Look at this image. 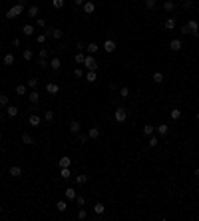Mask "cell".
<instances>
[{
  "instance_id": "43",
  "label": "cell",
  "mask_w": 199,
  "mask_h": 221,
  "mask_svg": "<svg viewBox=\"0 0 199 221\" xmlns=\"http://www.w3.org/2000/svg\"><path fill=\"white\" fill-rule=\"evenodd\" d=\"M84 60H86L84 52H78V54H76V62H78V64H84Z\"/></svg>"
},
{
  "instance_id": "32",
  "label": "cell",
  "mask_w": 199,
  "mask_h": 221,
  "mask_svg": "<svg viewBox=\"0 0 199 221\" xmlns=\"http://www.w3.org/2000/svg\"><path fill=\"white\" fill-rule=\"evenodd\" d=\"M26 90H28V86H24V84H18V86H16V94H18V96H24Z\"/></svg>"
},
{
  "instance_id": "35",
  "label": "cell",
  "mask_w": 199,
  "mask_h": 221,
  "mask_svg": "<svg viewBox=\"0 0 199 221\" xmlns=\"http://www.w3.org/2000/svg\"><path fill=\"white\" fill-rule=\"evenodd\" d=\"M64 179H70L72 177V173H70V167H62V173H60Z\"/></svg>"
},
{
  "instance_id": "37",
  "label": "cell",
  "mask_w": 199,
  "mask_h": 221,
  "mask_svg": "<svg viewBox=\"0 0 199 221\" xmlns=\"http://www.w3.org/2000/svg\"><path fill=\"white\" fill-rule=\"evenodd\" d=\"M8 96H6V94H0V106H2V108H4V106H8Z\"/></svg>"
},
{
  "instance_id": "42",
  "label": "cell",
  "mask_w": 199,
  "mask_h": 221,
  "mask_svg": "<svg viewBox=\"0 0 199 221\" xmlns=\"http://www.w3.org/2000/svg\"><path fill=\"white\" fill-rule=\"evenodd\" d=\"M119 96H122V98H128V96H129V88H128V86H123L122 90H119Z\"/></svg>"
},
{
  "instance_id": "51",
  "label": "cell",
  "mask_w": 199,
  "mask_h": 221,
  "mask_svg": "<svg viewBox=\"0 0 199 221\" xmlns=\"http://www.w3.org/2000/svg\"><path fill=\"white\" fill-rule=\"evenodd\" d=\"M74 76H76V78H82V76H84V72H82L80 68H76V70H74Z\"/></svg>"
},
{
  "instance_id": "59",
  "label": "cell",
  "mask_w": 199,
  "mask_h": 221,
  "mask_svg": "<svg viewBox=\"0 0 199 221\" xmlns=\"http://www.w3.org/2000/svg\"><path fill=\"white\" fill-rule=\"evenodd\" d=\"M197 120H199V112H197Z\"/></svg>"
},
{
  "instance_id": "44",
  "label": "cell",
  "mask_w": 199,
  "mask_h": 221,
  "mask_svg": "<svg viewBox=\"0 0 199 221\" xmlns=\"http://www.w3.org/2000/svg\"><path fill=\"white\" fill-rule=\"evenodd\" d=\"M46 38H48L46 34H38V36H36V42H38V44H44V42H46Z\"/></svg>"
},
{
  "instance_id": "49",
  "label": "cell",
  "mask_w": 199,
  "mask_h": 221,
  "mask_svg": "<svg viewBox=\"0 0 199 221\" xmlns=\"http://www.w3.org/2000/svg\"><path fill=\"white\" fill-rule=\"evenodd\" d=\"M38 66H40V68H48L50 64H48L46 60H44V58H40V60H38Z\"/></svg>"
},
{
  "instance_id": "10",
  "label": "cell",
  "mask_w": 199,
  "mask_h": 221,
  "mask_svg": "<svg viewBox=\"0 0 199 221\" xmlns=\"http://www.w3.org/2000/svg\"><path fill=\"white\" fill-rule=\"evenodd\" d=\"M187 28H189V34H193V36H197L199 24H197V22H195V20H189V22H187Z\"/></svg>"
},
{
  "instance_id": "55",
  "label": "cell",
  "mask_w": 199,
  "mask_h": 221,
  "mask_svg": "<svg viewBox=\"0 0 199 221\" xmlns=\"http://www.w3.org/2000/svg\"><path fill=\"white\" fill-rule=\"evenodd\" d=\"M84 2H86V0H74V4H76V6H84Z\"/></svg>"
},
{
  "instance_id": "40",
  "label": "cell",
  "mask_w": 199,
  "mask_h": 221,
  "mask_svg": "<svg viewBox=\"0 0 199 221\" xmlns=\"http://www.w3.org/2000/svg\"><path fill=\"white\" fill-rule=\"evenodd\" d=\"M26 86H28V88H36V86H38V80H36V78H30L28 82H26Z\"/></svg>"
},
{
  "instance_id": "53",
  "label": "cell",
  "mask_w": 199,
  "mask_h": 221,
  "mask_svg": "<svg viewBox=\"0 0 199 221\" xmlns=\"http://www.w3.org/2000/svg\"><path fill=\"white\" fill-rule=\"evenodd\" d=\"M181 34H189V28H187V24L181 26Z\"/></svg>"
},
{
  "instance_id": "26",
  "label": "cell",
  "mask_w": 199,
  "mask_h": 221,
  "mask_svg": "<svg viewBox=\"0 0 199 221\" xmlns=\"http://www.w3.org/2000/svg\"><path fill=\"white\" fill-rule=\"evenodd\" d=\"M22 58H24V60H26V62H30V60H32V58H34V52H32V50H30V48H26V50H24V52H22Z\"/></svg>"
},
{
  "instance_id": "2",
  "label": "cell",
  "mask_w": 199,
  "mask_h": 221,
  "mask_svg": "<svg viewBox=\"0 0 199 221\" xmlns=\"http://www.w3.org/2000/svg\"><path fill=\"white\" fill-rule=\"evenodd\" d=\"M84 66L90 70V72H98V62H96V58L92 56H86V60H84Z\"/></svg>"
},
{
  "instance_id": "13",
  "label": "cell",
  "mask_w": 199,
  "mask_h": 221,
  "mask_svg": "<svg viewBox=\"0 0 199 221\" xmlns=\"http://www.w3.org/2000/svg\"><path fill=\"white\" fill-rule=\"evenodd\" d=\"M163 10H165V12H173V10H175V2H173V0H165V2H163Z\"/></svg>"
},
{
  "instance_id": "27",
  "label": "cell",
  "mask_w": 199,
  "mask_h": 221,
  "mask_svg": "<svg viewBox=\"0 0 199 221\" xmlns=\"http://www.w3.org/2000/svg\"><path fill=\"white\" fill-rule=\"evenodd\" d=\"M14 64V54H4V66H12Z\"/></svg>"
},
{
  "instance_id": "33",
  "label": "cell",
  "mask_w": 199,
  "mask_h": 221,
  "mask_svg": "<svg viewBox=\"0 0 199 221\" xmlns=\"http://www.w3.org/2000/svg\"><path fill=\"white\" fill-rule=\"evenodd\" d=\"M56 209H58L60 213H64V211L68 209V203H66V201H58V203H56Z\"/></svg>"
},
{
  "instance_id": "18",
  "label": "cell",
  "mask_w": 199,
  "mask_h": 221,
  "mask_svg": "<svg viewBox=\"0 0 199 221\" xmlns=\"http://www.w3.org/2000/svg\"><path fill=\"white\" fill-rule=\"evenodd\" d=\"M22 34H24V36H32V34H34V26L32 24H24L22 26Z\"/></svg>"
},
{
  "instance_id": "19",
  "label": "cell",
  "mask_w": 199,
  "mask_h": 221,
  "mask_svg": "<svg viewBox=\"0 0 199 221\" xmlns=\"http://www.w3.org/2000/svg\"><path fill=\"white\" fill-rule=\"evenodd\" d=\"M104 211H106L104 203H96V205H94V213H96V215H104Z\"/></svg>"
},
{
  "instance_id": "38",
  "label": "cell",
  "mask_w": 199,
  "mask_h": 221,
  "mask_svg": "<svg viewBox=\"0 0 199 221\" xmlns=\"http://www.w3.org/2000/svg\"><path fill=\"white\" fill-rule=\"evenodd\" d=\"M52 6L56 10H60V8H64V0H52Z\"/></svg>"
},
{
  "instance_id": "47",
  "label": "cell",
  "mask_w": 199,
  "mask_h": 221,
  "mask_svg": "<svg viewBox=\"0 0 199 221\" xmlns=\"http://www.w3.org/2000/svg\"><path fill=\"white\" fill-rule=\"evenodd\" d=\"M86 217H88V211H86V209H80V211H78V219H86Z\"/></svg>"
},
{
  "instance_id": "56",
  "label": "cell",
  "mask_w": 199,
  "mask_h": 221,
  "mask_svg": "<svg viewBox=\"0 0 199 221\" xmlns=\"http://www.w3.org/2000/svg\"><path fill=\"white\" fill-rule=\"evenodd\" d=\"M12 46H16V48H18V46H20V40L14 38V40H12Z\"/></svg>"
},
{
  "instance_id": "24",
  "label": "cell",
  "mask_w": 199,
  "mask_h": 221,
  "mask_svg": "<svg viewBox=\"0 0 199 221\" xmlns=\"http://www.w3.org/2000/svg\"><path fill=\"white\" fill-rule=\"evenodd\" d=\"M175 24H177V22H175V18H171V16H169V18L165 20V24H163V26H165L167 30H173V28H175Z\"/></svg>"
},
{
  "instance_id": "9",
  "label": "cell",
  "mask_w": 199,
  "mask_h": 221,
  "mask_svg": "<svg viewBox=\"0 0 199 221\" xmlns=\"http://www.w3.org/2000/svg\"><path fill=\"white\" fill-rule=\"evenodd\" d=\"M104 50H106L108 54L116 52V42H114V40H106V42H104Z\"/></svg>"
},
{
  "instance_id": "16",
  "label": "cell",
  "mask_w": 199,
  "mask_h": 221,
  "mask_svg": "<svg viewBox=\"0 0 199 221\" xmlns=\"http://www.w3.org/2000/svg\"><path fill=\"white\" fill-rule=\"evenodd\" d=\"M64 193H66V199H68V201H74V199H76V195H78L76 189H72V187H68Z\"/></svg>"
},
{
  "instance_id": "36",
  "label": "cell",
  "mask_w": 199,
  "mask_h": 221,
  "mask_svg": "<svg viewBox=\"0 0 199 221\" xmlns=\"http://www.w3.org/2000/svg\"><path fill=\"white\" fill-rule=\"evenodd\" d=\"M86 181H88V175H76V183L78 185H84Z\"/></svg>"
},
{
  "instance_id": "7",
  "label": "cell",
  "mask_w": 199,
  "mask_h": 221,
  "mask_svg": "<svg viewBox=\"0 0 199 221\" xmlns=\"http://www.w3.org/2000/svg\"><path fill=\"white\" fill-rule=\"evenodd\" d=\"M46 92L50 94V96H56L58 92H60V86H58V84H54V82H50V84L46 86Z\"/></svg>"
},
{
  "instance_id": "5",
  "label": "cell",
  "mask_w": 199,
  "mask_h": 221,
  "mask_svg": "<svg viewBox=\"0 0 199 221\" xmlns=\"http://www.w3.org/2000/svg\"><path fill=\"white\" fill-rule=\"evenodd\" d=\"M169 48L173 50V52H179V50L183 48V42H181L179 38H173V40H171V42H169Z\"/></svg>"
},
{
  "instance_id": "41",
  "label": "cell",
  "mask_w": 199,
  "mask_h": 221,
  "mask_svg": "<svg viewBox=\"0 0 199 221\" xmlns=\"http://www.w3.org/2000/svg\"><path fill=\"white\" fill-rule=\"evenodd\" d=\"M157 144H159V139L153 138V135H149V144H147V145H149V148H155Z\"/></svg>"
},
{
  "instance_id": "30",
  "label": "cell",
  "mask_w": 199,
  "mask_h": 221,
  "mask_svg": "<svg viewBox=\"0 0 199 221\" xmlns=\"http://www.w3.org/2000/svg\"><path fill=\"white\" fill-rule=\"evenodd\" d=\"M38 12H40L38 6H30V8H28V16H30V18H36V16H38Z\"/></svg>"
},
{
  "instance_id": "54",
  "label": "cell",
  "mask_w": 199,
  "mask_h": 221,
  "mask_svg": "<svg viewBox=\"0 0 199 221\" xmlns=\"http://www.w3.org/2000/svg\"><path fill=\"white\" fill-rule=\"evenodd\" d=\"M76 48H78V52H84V44H82V42H78V46H76Z\"/></svg>"
},
{
  "instance_id": "23",
  "label": "cell",
  "mask_w": 199,
  "mask_h": 221,
  "mask_svg": "<svg viewBox=\"0 0 199 221\" xmlns=\"http://www.w3.org/2000/svg\"><path fill=\"white\" fill-rule=\"evenodd\" d=\"M153 130H155V125L145 124V125H143V135H153Z\"/></svg>"
},
{
  "instance_id": "22",
  "label": "cell",
  "mask_w": 199,
  "mask_h": 221,
  "mask_svg": "<svg viewBox=\"0 0 199 221\" xmlns=\"http://www.w3.org/2000/svg\"><path fill=\"white\" fill-rule=\"evenodd\" d=\"M28 100L32 102V104H38V102H40V96H38V92H36V90H34V92H30V94H28Z\"/></svg>"
},
{
  "instance_id": "21",
  "label": "cell",
  "mask_w": 199,
  "mask_h": 221,
  "mask_svg": "<svg viewBox=\"0 0 199 221\" xmlns=\"http://www.w3.org/2000/svg\"><path fill=\"white\" fill-rule=\"evenodd\" d=\"M22 144H26V145H32V144H36L34 141V138L30 134H22Z\"/></svg>"
},
{
  "instance_id": "11",
  "label": "cell",
  "mask_w": 199,
  "mask_h": 221,
  "mask_svg": "<svg viewBox=\"0 0 199 221\" xmlns=\"http://www.w3.org/2000/svg\"><path fill=\"white\" fill-rule=\"evenodd\" d=\"M6 115H8V118H16V115H18V108L16 106H6Z\"/></svg>"
},
{
  "instance_id": "25",
  "label": "cell",
  "mask_w": 199,
  "mask_h": 221,
  "mask_svg": "<svg viewBox=\"0 0 199 221\" xmlns=\"http://www.w3.org/2000/svg\"><path fill=\"white\" fill-rule=\"evenodd\" d=\"M86 50H88V52H90V54H96V52H98V50H100V46H98V44H96V42H90V44H88V46H86Z\"/></svg>"
},
{
  "instance_id": "15",
  "label": "cell",
  "mask_w": 199,
  "mask_h": 221,
  "mask_svg": "<svg viewBox=\"0 0 199 221\" xmlns=\"http://www.w3.org/2000/svg\"><path fill=\"white\" fill-rule=\"evenodd\" d=\"M167 132H169V125H167V124H159V125H157V134H159L161 138L167 135Z\"/></svg>"
},
{
  "instance_id": "29",
  "label": "cell",
  "mask_w": 199,
  "mask_h": 221,
  "mask_svg": "<svg viewBox=\"0 0 199 221\" xmlns=\"http://www.w3.org/2000/svg\"><path fill=\"white\" fill-rule=\"evenodd\" d=\"M152 80H153L155 84H161V82H163V74H161V72H153Z\"/></svg>"
},
{
  "instance_id": "31",
  "label": "cell",
  "mask_w": 199,
  "mask_h": 221,
  "mask_svg": "<svg viewBox=\"0 0 199 221\" xmlns=\"http://www.w3.org/2000/svg\"><path fill=\"white\" fill-rule=\"evenodd\" d=\"M96 78H98V74H96V72H88V74H86V82L94 84V82H96Z\"/></svg>"
},
{
  "instance_id": "3",
  "label": "cell",
  "mask_w": 199,
  "mask_h": 221,
  "mask_svg": "<svg viewBox=\"0 0 199 221\" xmlns=\"http://www.w3.org/2000/svg\"><path fill=\"white\" fill-rule=\"evenodd\" d=\"M46 36H48V38H56V40H60L62 36H64V32H62L60 28H50V30L46 32Z\"/></svg>"
},
{
  "instance_id": "1",
  "label": "cell",
  "mask_w": 199,
  "mask_h": 221,
  "mask_svg": "<svg viewBox=\"0 0 199 221\" xmlns=\"http://www.w3.org/2000/svg\"><path fill=\"white\" fill-rule=\"evenodd\" d=\"M24 12V6H22V2H20V4H16V6H12V8L8 10V12H6V18H16V16H20Z\"/></svg>"
},
{
  "instance_id": "34",
  "label": "cell",
  "mask_w": 199,
  "mask_h": 221,
  "mask_svg": "<svg viewBox=\"0 0 199 221\" xmlns=\"http://www.w3.org/2000/svg\"><path fill=\"white\" fill-rule=\"evenodd\" d=\"M169 115H171V120H179V118H181V112L177 110V108H173V110L169 112Z\"/></svg>"
},
{
  "instance_id": "39",
  "label": "cell",
  "mask_w": 199,
  "mask_h": 221,
  "mask_svg": "<svg viewBox=\"0 0 199 221\" xmlns=\"http://www.w3.org/2000/svg\"><path fill=\"white\" fill-rule=\"evenodd\" d=\"M74 201H76L80 207H84V205H86V197H82V195H76V199H74Z\"/></svg>"
},
{
  "instance_id": "6",
  "label": "cell",
  "mask_w": 199,
  "mask_h": 221,
  "mask_svg": "<svg viewBox=\"0 0 199 221\" xmlns=\"http://www.w3.org/2000/svg\"><path fill=\"white\" fill-rule=\"evenodd\" d=\"M28 124L32 125V128H38V125L42 124V118H40L38 114H32V115H30V118H28Z\"/></svg>"
},
{
  "instance_id": "57",
  "label": "cell",
  "mask_w": 199,
  "mask_h": 221,
  "mask_svg": "<svg viewBox=\"0 0 199 221\" xmlns=\"http://www.w3.org/2000/svg\"><path fill=\"white\" fill-rule=\"evenodd\" d=\"M195 177H197V179H199V167H197V169H195Z\"/></svg>"
},
{
  "instance_id": "28",
  "label": "cell",
  "mask_w": 199,
  "mask_h": 221,
  "mask_svg": "<svg viewBox=\"0 0 199 221\" xmlns=\"http://www.w3.org/2000/svg\"><path fill=\"white\" fill-rule=\"evenodd\" d=\"M88 135H90V139H98L100 138V130H98V128H90Z\"/></svg>"
},
{
  "instance_id": "46",
  "label": "cell",
  "mask_w": 199,
  "mask_h": 221,
  "mask_svg": "<svg viewBox=\"0 0 199 221\" xmlns=\"http://www.w3.org/2000/svg\"><path fill=\"white\" fill-rule=\"evenodd\" d=\"M78 138H80V141H82V144H86V141L90 139V135H88V134H78Z\"/></svg>"
},
{
  "instance_id": "58",
  "label": "cell",
  "mask_w": 199,
  "mask_h": 221,
  "mask_svg": "<svg viewBox=\"0 0 199 221\" xmlns=\"http://www.w3.org/2000/svg\"><path fill=\"white\" fill-rule=\"evenodd\" d=\"M0 211H2V203H0Z\"/></svg>"
},
{
  "instance_id": "45",
  "label": "cell",
  "mask_w": 199,
  "mask_h": 221,
  "mask_svg": "<svg viewBox=\"0 0 199 221\" xmlns=\"http://www.w3.org/2000/svg\"><path fill=\"white\" fill-rule=\"evenodd\" d=\"M44 120H46V122H52L54 120V112H46V114H44Z\"/></svg>"
},
{
  "instance_id": "52",
  "label": "cell",
  "mask_w": 199,
  "mask_h": 221,
  "mask_svg": "<svg viewBox=\"0 0 199 221\" xmlns=\"http://www.w3.org/2000/svg\"><path fill=\"white\" fill-rule=\"evenodd\" d=\"M40 58H44V60L48 58V50H46V48H42V50H40Z\"/></svg>"
},
{
  "instance_id": "50",
  "label": "cell",
  "mask_w": 199,
  "mask_h": 221,
  "mask_svg": "<svg viewBox=\"0 0 199 221\" xmlns=\"http://www.w3.org/2000/svg\"><path fill=\"white\" fill-rule=\"evenodd\" d=\"M145 6H147L149 10H152V8H155V0H145Z\"/></svg>"
},
{
  "instance_id": "17",
  "label": "cell",
  "mask_w": 199,
  "mask_h": 221,
  "mask_svg": "<svg viewBox=\"0 0 199 221\" xmlns=\"http://www.w3.org/2000/svg\"><path fill=\"white\" fill-rule=\"evenodd\" d=\"M48 64L52 66V70H60V66H62V60H60L58 56H54V58H52V62H48Z\"/></svg>"
},
{
  "instance_id": "12",
  "label": "cell",
  "mask_w": 199,
  "mask_h": 221,
  "mask_svg": "<svg viewBox=\"0 0 199 221\" xmlns=\"http://www.w3.org/2000/svg\"><path fill=\"white\" fill-rule=\"evenodd\" d=\"M80 128H82V125H80V122H78V120H72L70 122V132H72V134H80Z\"/></svg>"
},
{
  "instance_id": "8",
  "label": "cell",
  "mask_w": 199,
  "mask_h": 221,
  "mask_svg": "<svg viewBox=\"0 0 199 221\" xmlns=\"http://www.w3.org/2000/svg\"><path fill=\"white\" fill-rule=\"evenodd\" d=\"M8 173H10V177H20V175H22V167H20V165H12V167L8 169Z\"/></svg>"
},
{
  "instance_id": "48",
  "label": "cell",
  "mask_w": 199,
  "mask_h": 221,
  "mask_svg": "<svg viewBox=\"0 0 199 221\" xmlns=\"http://www.w3.org/2000/svg\"><path fill=\"white\" fill-rule=\"evenodd\" d=\"M36 26H38V28H44V26H46L44 18H36Z\"/></svg>"
},
{
  "instance_id": "4",
  "label": "cell",
  "mask_w": 199,
  "mask_h": 221,
  "mask_svg": "<svg viewBox=\"0 0 199 221\" xmlns=\"http://www.w3.org/2000/svg\"><path fill=\"white\" fill-rule=\"evenodd\" d=\"M126 118H128L126 110H123V108H118V110H116V122H118V124H123Z\"/></svg>"
},
{
  "instance_id": "20",
  "label": "cell",
  "mask_w": 199,
  "mask_h": 221,
  "mask_svg": "<svg viewBox=\"0 0 199 221\" xmlns=\"http://www.w3.org/2000/svg\"><path fill=\"white\" fill-rule=\"evenodd\" d=\"M94 10H96V4H94V2H84V12H86V14H92Z\"/></svg>"
},
{
  "instance_id": "14",
  "label": "cell",
  "mask_w": 199,
  "mask_h": 221,
  "mask_svg": "<svg viewBox=\"0 0 199 221\" xmlns=\"http://www.w3.org/2000/svg\"><path fill=\"white\" fill-rule=\"evenodd\" d=\"M58 164H60V167H70V165H72V159L68 158V155H62Z\"/></svg>"
}]
</instances>
